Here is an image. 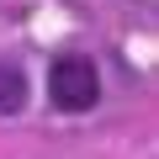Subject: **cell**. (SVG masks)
I'll list each match as a JSON object with an SVG mask.
<instances>
[{"mask_svg": "<svg viewBox=\"0 0 159 159\" xmlns=\"http://www.w3.org/2000/svg\"><path fill=\"white\" fill-rule=\"evenodd\" d=\"M48 96H53V106H64V111H90L96 96H101V74H96V64L80 58V53L53 58V69H48Z\"/></svg>", "mask_w": 159, "mask_h": 159, "instance_id": "1", "label": "cell"}, {"mask_svg": "<svg viewBox=\"0 0 159 159\" xmlns=\"http://www.w3.org/2000/svg\"><path fill=\"white\" fill-rule=\"evenodd\" d=\"M27 106V80L16 64H0V117H16Z\"/></svg>", "mask_w": 159, "mask_h": 159, "instance_id": "2", "label": "cell"}]
</instances>
